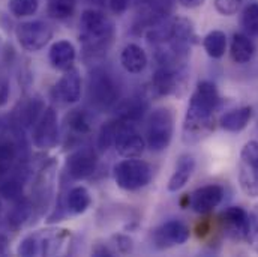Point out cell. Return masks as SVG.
<instances>
[{
    "label": "cell",
    "instance_id": "cell-19",
    "mask_svg": "<svg viewBox=\"0 0 258 257\" xmlns=\"http://www.w3.org/2000/svg\"><path fill=\"white\" fill-rule=\"evenodd\" d=\"M252 119V107H240L236 110H231L221 116L219 125L227 132H240L248 127V124Z\"/></svg>",
    "mask_w": 258,
    "mask_h": 257
},
{
    "label": "cell",
    "instance_id": "cell-41",
    "mask_svg": "<svg viewBox=\"0 0 258 257\" xmlns=\"http://www.w3.org/2000/svg\"><path fill=\"white\" fill-rule=\"evenodd\" d=\"M0 214H2V201H0Z\"/></svg>",
    "mask_w": 258,
    "mask_h": 257
},
{
    "label": "cell",
    "instance_id": "cell-12",
    "mask_svg": "<svg viewBox=\"0 0 258 257\" xmlns=\"http://www.w3.org/2000/svg\"><path fill=\"white\" fill-rule=\"evenodd\" d=\"M191 230L180 220H171L153 230V245L158 250H168L183 245L189 239Z\"/></svg>",
    "mask_w": 258,
    "mask_h": 257
},
{
    "label": "cell",
    "instance_id": "cell-20",
    "mask_svg": "<svg viewBox=\"0 0 258 257\" xmlns=\"http://www.w3.org/2000/svg\"><path fill=\"white\" fill-rule=\"evenodd\" d=\"M230 55H231V59L236 64H248L249 61H252V58L255 55V45L249 39L248 35L236 33L233 36V39H231Z\"/></svg>",
    "mask_w": 258,
    "mask_h": 257
},
{
    "label": "cell",
    "instance_id": "cell-1",
    "mask_svg": "<svg viewBox=\"0 0 258 257\" xmlns=\"http://www.w3.org/2000/svg\"><path fill=\"white\" fill-rule=\"evenodd\" d=\"M222 99L212 81H200L189 99L183 119L182 138L186 144H195L213 132Z\"/></svg>",
    "mask_w": 258,
    "mask_h": 257
},
{
    "label": "cell",
    "instance_id": "cell-29",
    "mask_svg": "<svg viewBox=\"0 0 258 257\" xmlns=\"http://www.w3.org/2000/svg\"><path fill=\"white\" fill-rule=\"evenodd\" d=\"M38 0H9V11L18 17H30L38 11Z\"/></svg>",
    "mask_w": 258,
    "mask_h": 257
},
{
    "label": "cell",
    "instance_id": "cell-35",
    "mask_svg": "<svg viewBox=\"0 0 258 257\" xmlns=\"http://www.w3.org/2000/svg\"><path fill=\"white\" fill-rule=\"evenodd\" d=\"M243 3L245 0H215V8L222 15H234Z\"/></svg>",
    "mask_w": 258,
    "mask_h": 257
},
{
    "label": "cell",
    "instance_id": "cell-33",
    "mask_svg": "<svg viewBox=\"0 0 258 257\" xmlns=\"http://www.w3.org/2000/svg\"><path fill=\"white\" fill-rule=\"evenodd\" d=\"M21 191H23V182L20 179H5L0 184V195L9 200H18L21 198Z\"/></svg>",
    "mask_w": 258,
    "mask_h": 257
},
{
    "label": "cell",
    "instance_id": "cell-36",
    "mask_svg": "<svg viewBox=\"0 0 258 257\" xmlns=\"http://www.w3.org/2000/svg\"><path fill=\"white\" fill-rule=\"evenodd\" d=\"M111 242L114 244V248L120 254H129L134 251V241L128 235H113Z\"/></svg>",
    "mask_w": 258,
    "mask_h": 257
},
{
    "label": "cell",
    "instance_id": "cell-10",
    "mask_svg": "<svg viewBox=\"0 0 258 257\" xmlns=\"http://www.w3.org/2000/svg\"><path fill=\"white\" fill-rule=\"evenodd\" d=\"M117 121V131L114 138V147L123 158H138L146 149V140L137 131L135 124Z\"/></svg>",
    "mask_w": 258,
    "mask_h": 257
},
{
    "label": "cell",
    "instance_id": "cell-31",
    "mask_svg": "<svg viewBox=\"0 0 258 257\" xmlns=\"http://www.w3.org/2000/svg\"><path fill=\"white\" fill-rule=\"evenodd\" d=\"M116 131H117V121H111L101 128L99 135H98V147L102 152H105L111 144H114Z\"/></svg>",
    "mask_w": 258,
    "mask_h": 257
},
{
    "label": "cell",
    "instance_id": "cell-40",
    "mask_svg": "<svg viewBox=\"0 0 258 257\" xmlns=\"http://www.w3.org/2000/svg\"><path fill=\"white\" fill-rule=\"evenodd\" d=\"M207 232H209V224L207 223L198 224V236H204Z\"/></svg>",
    "mask_w": 258,
    "mask_h": 257
},
{
    "label": "cell",
    "instance_id": "cell-23",
    "mask_svg": "<svg viewBox=\"0 0 258 257\" xmlns=\"http://www.w3.org/2000/svg\"><path fill=\"white\" fill-rule=\"evenodd\" d=\"M17 160V144L11 138L0 140V184L9 176Z\"/></svg>",
    "mask_w": 258,
    "mask_h": 257
},
{
    "label": "cell",
    "instance_id": "cell-6",
    "mask_svg": "<svg viewBox=\"0 0 258 257\" xmlns=\"http://www.w3.org/2000/svg\"><path fill=\"white\" fill-rule=\"evenodd\" d=\"M114 181L125 191H137L147 187L153 178V169L149 163L138 158H126L114 166Z\"/></svg>",
    "mask_w": 258,
    "mask_h": 257
},
{
    "label": "cell",
    "instance_id": "cell-26",
    "mask_svg": "<svg viewBox=\"0 0 258 257\" xmlns=\"http://www.w3.org/2000/svg\"><path fill=\"white\" fill-rule=\"evenodd\" d=\"M240 23L249 36H258V2L245 6Z\"/></svg>",
    "mask_w": 258,
    "mask_h": 257
},
{
    "label": "cell",
    "instance_id": "cell-42",
    "mask_svg": "<svg viewBox=\"0 0 258 257\" xmlns=\"http://www.w3.org/2000/svg\"><path fill=\"white\" fill-rule=\"evenodd\" d=\"M0 127H2V124H0Z\"/></svg>",
    "mask_w": 258,
    "mask_h": 257
},
{
    "label": "cell",
    "instance_id": "cell-5",
    "mask_svg": "<svg viewBox=\"0 0 258 257\" xmlns=\"http://www.w3.org/2000/svg\"><path fill=\"white\" fill-rule=\"evenodd\" d=\"M87 90L90 104L99 112L113 109L119 99V86L113 75L104 68H95L90 72Z\"/></svg>",
    "mask_w": 258,
    "mask_h": 257
},
{
    "label": "cell",
    "instance_id": "cell-8",
    "mask_svg": "<svg viewBox=\"0 0 258 257\" xmlns=\"http://www.w3.org/2000/svg\"><path fill=\"white\" fill-rule=\"evenodd\" d=\"M53 38V27L42 20H32L18 24L17 39L27 52L42 50Z\"/></svg>",
    "mask_w": 258,
    "mask_h": 257
},
{
    "label": "cell",
    "instance_id": "cell-37",
    "mask_svg": "<svg viewBox=\"0 0 258 257\" xmlns=\"http://www.w3.org/2000/svg\"><path fill=\"white\" fill-rule=\"evenodd\" d=\"M108 5L116 15H122L128 9L129 0H108Z\"/></svg>",
    "mask_w": 258,
    "mask_h": 257
},
{
    "label": "cell",
    "instance_id": "cell-25",
    "mask_svg": "<svg viewBox=\"0 0 258 257\" xmlns=\"http://www.w3.org/2000/svg\"><path fill=\"white\" fill-rule=\"evenodd\" d=\"M66 122H68V128H71L72 132L80 134V135L89 134L90 129H92L90 116H89L84 110H72V112L68 115Z\"/></svg>",
    "mask_w": 258,
    "mask_h": 257
},
{
    "label": "cell",
    "instance_id": "cell-32",
    "mask_svg": "<svg viewBox=\"0 0 258 257\" xmlns=\"http://www.w3.org/2000/svg\"><path fill=\"white\" fill-rule=\"evenodd\" d=\"M18 254L20 256H41L42 248H41V241L38 235H29L26 236L18 247Z\"/></svg>",
    "mask_w": 258,
    "mask_h": 257
},
{
    "label": "cell",
    "instance_id": "cell-30",
    "mask_svg": "<svg viewBox=\"0 0 258 257\" xmlns=\"http://www.w3.org/2000/svg\"><path fill=\"white\" fill-rule=\"evenodd\" d=\"M30 211H32V204L26 200V198H18L17 200V204L14 206V209L11 211V215H9V223L14 226V227H18L21 226L30 215Z\"/></svg>",
    "mask_w": 258,
    "mask_h": 257
},
{
    "label": "cell",
    "instance_id": "cell-3",
    "mask_svg": "<svg viewBox=\"0 0 258 257\" xmlns=\"http://www.w3.org/2000/svg\"><path fill=\"white\" fill-rule=\"evenodd\" d=\"M188 64H158L152 77L153 90L161 96H183L188 90Z\"/></svg>",
    "mask_w": 258,
    "mask_h": 257
},
{
    "label": "cell",
    "instance_id": "cell-24",
    "mask_svg": "<svg viewBox=\"0 0 258 257\" xmlns=\"http://www.w3.org/2000/svg\"><path fill=\"white\" fill-rule=\"evenodd\" d=\"M206 53L213 59H221L227 52V36L221 30H212L203 39Z\"/></svg>",
    "mask_w": 258,
    "mask_h": 257
},
{
    "label": "cell",
    "instance_id": "cell-2",
    "mask_svg": "<svg viewBox=\"0 0 258 257\" xmlns=\"http://www.w3.org/2000/svg\"><path fill=\"white\" fill-rule=\"evenodd\" d=\"M81 38L89 52H105L114 36V23L98 9H86L80 18Z\"/></svg>",
    "mask_w": 258,
    "mask_h": 257
},
{
    "label": "cell",
    "instance_id": "cell-11",
    "mask_svg": "<svg viewBox=\"0 0 258 257\" xmlns=\"http://www.w3.org/2000/svg\"><path fill=\"white\" fill-rule=\"evenodd\" d=\"M59 143V118L53 107H47L33 128V144L38 149H53Z\"/></svg>",
    "mask_w": 258,
    "mask_h": 257
},
{
    "label": "cell",
    "instance_id": "cell-27",
    "mask_svg": "<svg viewBox=\"0 0 258 257\" xmlns=\"http://www.w3.org/2000/svg\"><path fill=\"white\" fill-rule=\"evenodd\" d=\"M44 110H45L44 102L39 98L30 99V102L26 104L24 109H23V112H21L23 125H26V127H35V124L38 122V119L41 118V115H42Z\"/></svg>",
    "mask_w": 258,
    "mask_h": 257
},
{
    "label": "cell",
    "instance_id": "cell-22",
    "mask_svg": "<svg viewBox=\"0 0 258 257\" xmlns=\"http://www.w3.org/2000/svg\"><path fill=\"white\" fill-rule=\"evenodd\" d=\"M92 204V195L87 188L84 187H74L66 198V206L68 211L74 215H81L84 214Z\"/></svg>",
    "mask_w": 258,
    "mask_h": 257
},
{
    "label": "cell",
    "instance_id": "cell-18",
    "mask_svg": "<svg viewBox=\"0 0 258 257\" xmlns=\"http://www.w3.org/2000/svg\"><path fill=\"white\" fill-rule=\"evenodd\" d=\"M120 64L129 74H140L147 66V55L146 52L137 45V44H128L120 55Z\"/></svg>",
    "mask_w": 258,
    "mask_h": 257
},
{
    "label": "cell",
    "instance_id": "cell-7",
    "mask_svg": "<svg viewBox=\"0 0 258 257\" xmlns=\"http://www.w3.org/2000/svg\"><path fill=\"white\" fill-rule=\"evenodd\" d=\"M237 176L242 191L249 197H258V141H248L240 152Z\"/></svg>",
    "mask_w": 258,
    "mask_h": 257
},
{
    "label": "cell",
    "instance_id": "cell-39",
    "mask_svg": "<svg viewBox=\"0 0 258 257\" xmlns=\"http://www.w3.org/2000/svg\"><path fill=\"white\" fill-rule=\"evenodd\" d=\"M182 6L188 8V9H195V8H200L206 0H179Z\"/></svg>",
    "mask_w": 258,
    "mask_h": 257
},
{
    "label": "cell",
    "instance_id": "cell-17",
    "mask_svg": "<svg viewBox=\"0 0 258 257\" xmlns=\"http://www.w3.org/2000/svg\"><path fill=\"white\" fill-rule=\"evenodd\" d=\"M75 58H77L75 47L69 41H64V39L54 42L50 48V53H48L50 64L53 68H56L59 71L71 69Z\"/></svg>",
    "mask_w": 258,
    "mask_h": 257
},
{
    "label": "cell",
    "instance_id": "cell-38",
    "mask_svg": "<svg viewBox=\"0 0 258 257\" xmlns=\"http://www.w3.org/2000/svg\"><path fill=\"white\" fill-rule=\"evenodd\" d=\"M93 254H95V256H113L114 251H113L110 247H107V245H98V247L93 250Z\"/></svg>",
    "mask_w": 258,
    "mask_h": 257
},
{
    "label": "cell",
    "instance_id": "cell-15",
    "mask_svg": "<svg viewBox=\"0 0 258 257\" xmlns=\"http://www.w3.org/2000/svg\"><path fill=\"white\" fill-rule=\"evenodd\" d=\"M56 95L66 104H75L81 98V75L77 69L71 68L64 71L60 80L56 83Z\"/></svg>",
    "mask_w": 258,
    "mask_h": 257
},
{
    "label": "cell",
    "instance_id": "cell-16",
    "mask_svg": "<svg viewBox=\"0 0 258 257\" xmlns=\"http://www.w3.org/2000/svg\"><path fill=\"white\" fill-rule=\"evenodd\" d=\"M194 170H195V160H194L192 155H189V153L180 155L177 160L174 173L171 175V178L168 181V185H167L168 191L177 193L179 190H182L188 184V181L191 179Z\"/></svg>",
    "mask_w": 258,
    "mask_h": 257
},
{
    "label": "cell",
    "instance_id": "cell-9",
    "mask_svg": "<svg viewBox=\"0 0 258 257\" xmlns=\"http://www.w3.org/2000/svg\"><path fill=\"white\" fill-rule=\"evenodd\" d=\"M219 226L227 239L233 242L246 241L249 229V214L240 206H230L219 215Z\"/></svg>",
    "mask_w": 258,
    "mask_h": 257
},
{
    "label": "cell",
    "instance_id": "cell-13",
    "mask_svg": "<svg viewBox=\"0 0 258 257\" xmlns=\"http://www.w3.org/2000/svg\"><path fill=\"white\" fill-rule=\"evenodd\" d=\"M98 167V157L93 149L81 147L69 155L66 161L68 175L74 181H84L90 178Z\"/></svg>",
    "mask_w": 258,
    "mask_h": 257
},
{
    "label": "cell",
    "instance_id": "cell-28",
    "mask_svg": "<svg viewBox=\"0 0 258 257\" xmlns=\"http://www.w3.org/2000/svg\"><path fill=\"white\" fill-rule=\"evenodd\" d=\"M77 6V0H50L48 2V14L56 20L69 18Z\"/></svg>",
    "mask_w": 258,
    "mask_h": 257
},
{
    "label": "cell",
    "instance_id": "cell-34",
    "mask_svg": "<svg viewBox=\"0 0 258 257\" xmlns=\"http://www.w3.org/2000/svg\"><path fill=\"white\" fill-rule=\"evenodd\" d=\"M246 242L254 248L255 253H258V204H255L249 212V229Z\"/></svg>",
    "mask_w": 258,
    "mask_h": 257
},
{
    "label": "cell",
    "instance_id": "cell-21",
    "mask_svg": "<svg viewBox=\"0 0 258 257\" xmlns=\"http://www.w3.org/2000/svg\"><path fill=\"white\" fill-rule=\"evenodd\" d=\"M147 109H149V104L143 96L129 98L119 106L117 119L123 122H129V124H135L144 116Z\"/></svg>",
    "mask_w": 258,
    "mask_h": 257
},
{
    "label": "cell",
    "instance_id": "cell-4",
    "mask_svg": "<svg viewBox=\"0 0 258 257\" xmlns=\"http://www.w3.org/2000/svg\"><path fill=\"white\" fill-rule=\"evenodd\" d=\"M174 132V115L168 107H158L155 109L146 124V146L152 152H162L165 150Z\"/></svg>",
    "mask_w": 258,
    "mask_h": 257
},
{
    "label": "cell",
    "instance_id": "cell-14",
    "mask_svg": "<svg viewBox=\"0 0 258 257\" xmlns=\"http://www.w3.org/2000/svg\"><path fill=\"white\" fill-rule=\"evenodd\" d=\"M189 195V208L195 214L207 215L218 208L224 198V188L221 185H204Z\"/></svg>",
    "mask_w": 258,
    "mask_h": 257
}]
</instances>
